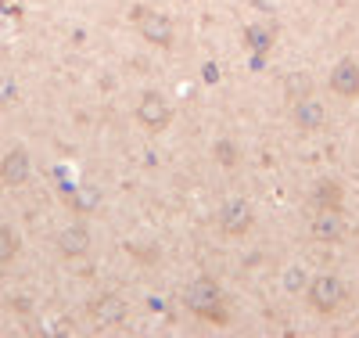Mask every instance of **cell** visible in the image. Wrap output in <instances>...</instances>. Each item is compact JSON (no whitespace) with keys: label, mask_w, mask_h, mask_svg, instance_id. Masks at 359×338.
<instances>
[{"label":"cell","mask_w":359,"mask_h":338,"mask_svg":"<svg viewBox=\"0 0 359 338\" xmlns=\"http://www.w3.org/2000/svg\"><path fill=\"white\" fill-rule=\"evenodd\" d=\"M306 299H309V306H312L316 313L331 316V313H337V309L345 306L349 291H345V284L337 281L334 273H320V277H312V281L306 284Z\"/></svg>","instance_id":"cell-1"},{"label":"cell","mask_w":359,"mask_h":338,"mask_svg":"<svg viewBox=\"0 0 359 338\" xmlns=\"http://www.w3.org/2000/svg\"><path fill=\"white\" fill-rule=\"evenodd\" d=\"M320 209H342V191H337L334 184H327V187H320Z\"/></svg>","instance_id":"cell-15"},{"label":"cell","mask_w":359,"mask_h":338,"mask_svg":"<svg viewBox=\"0 0 359 338\" xmlns=\"http://www.w3.org/2000/svg\"><path fill=\"white\" fill-rule=\"evenodd\" d=\"M0 180L11 184V187H22V184L29 180V155L22 152V147L8 152V159L0 162Z\"/></svg>","instance_id":"cell-10"},{"label":"cell","mask_w":359,"mask_h":338,"mask_svg":"<svg viewBox=\"0 0 359 338\" xmlns=\"http://www.w3.org/2000/svg\"><path fill=\"white\" fill-rule=\"evenodd\" d=\"M309 281H306V273H302V266H291L287 273H284V288L287 291H299V288H306Z\"/></svg>","instance_id":"cell-17"},{"label":"cell","mask_w":359,"mask_h":338,"mask_svg":"<svg viewBox=\"0 0 359 338\" xmlns=\"http://www.w3.org/2000/svg\"><path fill=\"white\" fill-rule=\"evenodd\" d=\"M183 303L191 306L198 316H208V321H223V316L216 313V306H219V288L212 284V281H194L191 288L183 291Z\"/></svg>","instance_id":"cell-2"},{"label":"cell","mask_w":359,"mask_h":338,"mask_svg":"<svg viewBox=\"0 0 359 338\" xmlns=\"http://www.w3.org/2000/svg\"><path fill=\"white\" fill-rule=\"evenodd\" d=\"M269 44H273L269 29H262V26H251V29H248V47H256V51H269Z\"/></svg>","instance_id":"cell-14"},{"label":"cell","mask_w":359,"mask_h":338,"mask_svg":"<svg viewBox=\"0 0 359 338\" xmlns=\"http://www.w3.org/2000/svg\"><path fill=\"white\" fill-rule=\"evenodd\" d=\"M58 248H61V256H83V252L90 248V230L83 227V223L65 227L58 234Z\"/></svg>","instance_id":"cell-11"},{"label":"cell","mask_w":359,"mask_h":338,"mask_svg":"<svg viewBox=\"0 0 359 338\" xmlns=\"http://www.w3.org/2000/svg\"><path fill=\"white\" fill-rule=\"evenodd\" d=\"M345 216H342V209H320L312 220V238L316 241H342L345 238Z\"/></svg>","instance_id":"cell-7"},{"label":"cell","mask_w":359,"mask_h":338,"mask_svg":"<svg viewBox=\"0 0 359 338\" xmlns=\"http://www.w3.org/2000/svg\"><path fill=\"white\" fill-rule=\"evenodd\" d=\"M219 223H223V230H226L230 238H241V234H248V230H251V223H256V213H251L248 202H226Z\"/></svg>","instance_id":"cell-6"},{"label":"cell","mask_w":359,"mask_h":338,"mask_svg":"<svg viewBox=\"0 0 359 338\" xmlns=\"http://www.w3.org/2000/svg\"><path fill=\"white\" fill-rule=\"evenodd\" d=\"M18 252V238H15V230H8V227H0V266H4L11 256Z\"/></svg>","instance_id":"cell-13"},{"label":"cell","mask_w":359,"mask_h":338,"mask_svg":"<svg viewBox=\"0 0 359 338\" xmlns=\"http://www.w3.org/2000/svg\"><path fill=\"white\" fill-rule=\"evenodd\" d=\"M137 119L147 126V130H165V126L173 122V108H169V101L158 90H147L137 104Z\"/></svg>","instance_id":"cell-3"},{"label":"cell","mask_w":359,"mask_h":338,"mask_svg":"<svg viewBox=\"0 0 359 338\" xmlns=\"http://www.w3.org/2000/svg\"><path fill=\"white\" fill-rule=\"evenodd\" d=\"M284 90H287V97H291V101L309 97V94H312V76H309V72H294V76H287Z\"/></svg>","instance_id":"cell-12"},{"label":"cell","mask_w":359,"mask_h":338,"mask_svg":"<svg viewBox=\"0 0 359 338\" xmlns=\"http://www.w3.org/2000/svg\"><path fill=\"white\" fill-rule=\"evenodd\" d=\"M331 90L337 97H359V65L352 58H342L331 72Z\"/></svg>","instance_id":"cell-8"},{"label":"cell","mask_w":359,"mask_h":338,"mask_svg":"<svg viewBox=\"0 0 359 338\" xmlns=\"http://www.w3.org/2000/svg\"><path fill=\"white\" fill-rule=\"evenodd\" d=\"M291 119H294V126H299V130L312 134V130H324V126H327V108L309 94V97L291 101Z\"/></svg>","instance_id":"cell-4"},{"label":"cell","mask_w":359,"mask_h":338,"mask_svg":"<svg viewBox=\"0 0 359 338\" xmlns=\"http://www.w3.org/2000/svg\"><path fill=\"white\" fill-rule=\"evenodd\" d=\"M90 313H94V324H101V328H119L122 321H126V303H122V295H101V299L90 306Z\"/></svg>","instance_id":"cell-9"},{"label":"cell","mask_w":359,"mask_h":338,"mask_svg":"<svg viewBox=\"0 0 359 338\" xmlns=\"http://www.w3.org/2000/svg\"><path fill=\"white\" fill-rule=\"evenodd\" d=\"M216 159H219L223 166H237V159H241V152H237V147H234V144H230V140H219V144H216Z\"/></svg>","instance_id":"cell-16"},{"label":"cell","mask_w":359,"mask_h":338,"mask_svg":"<svg viewBox=\"0 0 359 338\" xmlns=\"http://www.w3.org/2000/svg\"><path fill=\"white\" fill-rule=\"evenodd\" d=\"M140 36L147 40V44H155V47H169L173 36H176V26H173V18L151 11V15H140Z\"/></svg>","instance_id":"cell-5"},{"label":"cell","mask_w":359,"mask_h":338,"mask_svg":"<svg viewBox=\"0 0 359 338\" xmlns=\"http://www.w3.org/2000/svg\"><path fill=\"white\" fill-rule=\"evenodd\" d=\"M11 101H15V83L0 79V104H11Z\"/></svg>","instance_id":"cell-18"}]
</instances>
